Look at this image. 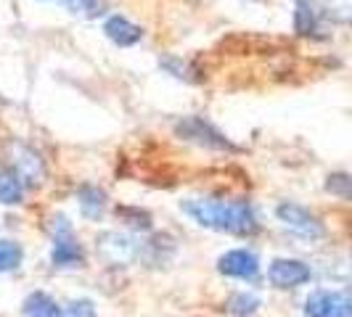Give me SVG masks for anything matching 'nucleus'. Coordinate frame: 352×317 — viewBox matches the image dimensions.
Here are the masks:
<instances>
[{
    "instance_id": "f257e3e1",
    "label": "nucleus",
    "mask_w": 352,
    "mask_h": 317,
    "mask_svg": "<svg viewBox=\"0 0 352 317\" xmlns=\"http://www.w3.org/2000/svg\"><path fill=\"white\" fill-rule=\"evenodd\" d=\"M180 209L186 211L196 225L201 228L241 235L249 238L260 230V220L249 201H223V198H186L180 201Z\"/></svg>"
},
{
    "instance_id": "f03ea898",
    "label": "nucleus",
    "mask_w": 352,
    "mask_h": 317,
    "mask_svg": "<svg viewBox=\"0 0 352 317\" xmlns=\"http://www.w3.org/2000/svg\"><path fill=\"white\" fill-rule=\"evenodd\" d=\"M48 230H51V238H53V248H51L53 267H61V270L82 267L85 254H82L80 241L74 238V230H72L69 220L64 214H56V217H51V222H48Z\"/></svg>"
},
{
    "instance_id": "7ed1b4c3",
    "label": "nucleus",
    "mask_w": 352,
    "mask_h": 317,
    "mask_svg": "<svg viewBox=\"0 0 352 317\" xmlns=\"http://www.w3.org/2000/svg\"><path fill=\"white\" fill-rule=\"evenodd\" d=\"M276 217L283 228L294 235H300L305 241H320L326 235V225L320 222V217L313 214L310 209H305L300 204H292V201H283L276 207Z\"/></svg>"
},
{
    "instance_id": "20e7f679",
    "label": "nucleus",
    "mask_w": 352,
    "mask_h": 317,
    "mask_svg": "<svg viewBox=\"0 0 352 317\" xmlns=\"http://www.w3.org/2000/svg\"><path fill=\"white\" fill-rule=\"evenodd\" d=\"M6 158H8V169L24 183V185H40L45 177V164L37 151L19 141L6 143Z\"/></svg>"
},
{
    "instance_id": "39448f33",
    "label": "nucleus",
    "mask_w": 352,
    "mask_h": 317,
    "mask_svg": "<svg viewBox=\"0 0 352 317\" xmlns=\"http://www.w3.org/2000/svg\"><path fill=\"white\" fill-rule=\"evenodd\" d=\"M96 248L98 254L104 257L109 264H133L138 257L143 254V244L141 238L135 235H127V233H101L98 241H96Z\"/></svg>"
},
{
    "instance_id": "423d86ee",
    "label": "nucleus",
    "mask_w": 352,
    "mask_h": 317,
    "mask_svg": "<svg viewBox=\"0 0 352 317\" xmlns=\"http://www.w3.org/2000/svg\"><path fill=\"white\" fill-rule=\"evenodd\" d=\"M175 132L186 141L196 143V145H204V148H212V151H236V145L214 127L207 119L201 117H186L175 124Z\"/></svg>"
},
{
    "instance_id": "0eeeda50",
    "label": "nucleus",
    "mask_w": 352,
    "mask_h": 317,
    "mask_svg": "<svg viewBox=\"0 0 352 317\" xmlns=\"http://www.w3.org/2000/svg\"><path fill=\"white\" fill-rule=\"evenodd\" d=\"M352 304L347 291H316L305 301V317H350Z\"/></svg>"
},
{
    "instance_id": "6e6552de",
    "label": "nucleus",
    "mask_w": 352,
    "mask_h": 317,
    "mask_svg": "<svg viewBox=\"0 0 352 317\" xmlns=\"http://www.w3.org/2000/svg\"><path fill=\"white\" fill-rule=\"evenodd\" d=\"M313 278V270L310 264H305L302 259H273L270 267H267V281L273 283L276 288H300L305 283H310Z\"/></svg>"
},
{
    "instance_id": "1a4fd4ad",
    "label": "nucleus",
    "mask_w": 352,
    "mask_h": 317,
    "mask_svg": "<svg viewBox=\"0 0 352 317\" xmlns=\"http://www.w3.org/2000/svg\"><path fill=\"white\" fill-rule=\"evenodd\" d=\"M217 272L236 281H254L260 275V257L249 248H233L217 259Z\"/></svg>"
},
{
    "instance_id": "9d476101",
    "label": "nucleus",
    "mask_w": 352,
    "mask_h": 317,
    "mask_svg": "<svg viewBox=\"0 0 352 317\" xmlns=\"http://www.w3.org/2000/svg\"><path fill=\"white\" fill-rule=\"evenodd\" d=\"M104 32H106V37H109L114 45H120V48H130V45L141 43V37H143L141 27H138V24H133L130 19H124V16H109L106 19Z\"/></svg>"
},
{
    "instance_id": "9b49d317",
    "label": "nucleus",
    "mask_w": 352,
    "mask_h": 317,
    "mask_svg": "<svg viewBox=\"0 0 352 317\" xmlns=\"http://www.w3.org/2000/svg\"><path fill=\"white\" fill-rule=\"evenodd\" d=\"M77 201H80V211L88 220H101L106 207H109V198H106V193L98 185H82L77 191Z\"/></svg>"
},
{
    "instance_id": "f8f14e48",
    "label": "nucleus",
    "mask_w": 352,
    "mask_h": 317,
    "mask_svg": "<svg viewBox=\"0 0 352 317\" xmlns=\"http://www.w3.org/2000/svg\"><path fill=\"white\" fill-rule=\"evenodd\" d=\"M21 312L24 317H61V304H56V299L45 291H35L24 299Z\"/></svg>"
},
{
    "instance_id": "ddd939ff",
    "label": "nucleus",
    "mask_w": 352,
    "mask_h": 317,
    "mask_svg": "<svg viewBox=\"0 0 352 317\" xmlns=\"http://www.w3.org/2000/svg\"><path fill=\"white\" fill-rule=\"evenodd\" d=\"M318 24H320V11H318L316 3L313 0H297V11H294V30H297V35H316Z\"/></svg>"
},
{
    "instance_id": "4468645a",
    "label": "nucleus",
    "mask_w": 352,
    "mask_h": 317,
    "mask_svg": "<svg viewBox=\"0 0 352 317\" xmlns=\"http://www.w3.org/2000/svg\"><path fill=\"white\" fill-rule=\"evenodd\" d=\"M260 307H263V301H260L257 294H252V291H236L226 301V309L233 317H252Z\"/></svg>"
},
{
    "instance_id": "2eb2a0df",
    "label": "nucleus",
    "mask_w": 352,
    "mask_h": 317,
    "mask_svg": "<svg viewBox=\"0 0 352 317\" xmlns=\"http://www.w3.org/2000/svg\"><path fill=\"white\" fill-rule=\"evenodd\" d=\"M24 201V183L11 169H0V204L14 207Z\"/></svg>"
},
{
    "instance_id": "dca6fc26",
    "label": "nucleus",
    "mask_w": 352,
    "mask_h": 317,
    "mask_svg": "<svg viewBox=\"0 0 352 317\" xmlns=\"http://www.w3.org/2000/svg\"><path fill=\"white\" fill-rule=\"evenodd\" d=\"M24 262V248L16 241H0V275L14 272Z\"/></svg>"
},
{
    "instance_id": "f3484780",
    "label": "nucleus",
    "mask_w": 352,
    "mask_h": 317,
    "mask_svg": "<svg viewBox=\"0 0 352 317\" xmlns=\"http://www.w3.org/2000/svg\"><path fill=\"white\" fill-rule=\"evenodd\" d=\"M67 8H69L72 14H77V16H101L106 11V0H61Z\"/></svg>"
},
{
    "instance_id": "a211bd4d",
    "label": "nucleus",
    "mask_w": 352,
    "mask_h": 317,
    "mask_svg": "<svg viewBox=\"0 0 352 317\" xmlns=\"http://www.w3.org/2000/svg\"><path fill=\"white\" fill-rule=\"evenodd\" d=\"M61 317H96V304L90 299H72L61 307Z\"/></svg>"
},
{
    "instance_id": "6ab92c4d",
    "label": "nucleus",
    "mask_w": 352,
    "mask_h": 317,
    "mask_svg": "<svg viewBox=\"0 0 352 317\" xmlns=\"http://www.w3.org/2000/svg\"><path fill=\"white\" fill-rule=\"evenodd\" d=\"M350 175L336 172V175H329V180H326V191L342 196V198H350Z\"/></svg>"
},
{
    "instance_id": "aec40b11",
    "label": "nucleus",
    "mask_w": 352,
    "mask_h": 317,
    "mask_svg": "<svg viewBox=\"0 0 352 317\" xmlns=\"http://www.w3.org/2000/svg\"><path fill=\"white\" fill-rule=\"evenodd\" d=\"M117 214L122 217L127 225H133V228H143V230L151 228V217L141 209H127V207H124V209H117Z\"/></svg>"
},
{
    "instance_id": "412c9836",
    "label": "nucleus",
    "mask_w": 352,
    "mask_h": 317,
    "mask_svg": "<svg viewBox=\"0 0 352 317\" xmlns=\"http://www.w3.org/2000/svg\"><path fill=\"white\" fill-rule=\"evenodd\" d=\"M164 69L170 71V74H175V77H180V80H188V64H183L180 58H173V56H167V58H162L159 61Z\"/></svg>"
}]
</instances>
